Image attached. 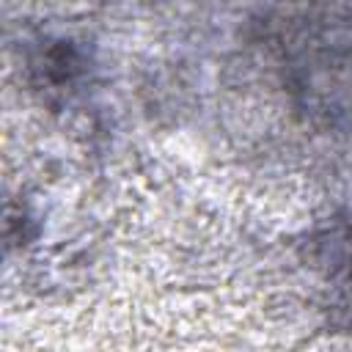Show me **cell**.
<instances>
[{
	"label": "cell",
	"instance_id": "cell-1",
	"mask_svg": "<svg viewBox=\"0 0 352 352\" xmlns=\"http://www.w3.org/2000/svg\"><path fill=\"white\" fill-rule=\"evenodd\" d=\"M327 261H330V278L352 297V223L330 234Z\"/></svg>",
	"mask_w": 352,
	"mask_h": 352
}]
</instances>
